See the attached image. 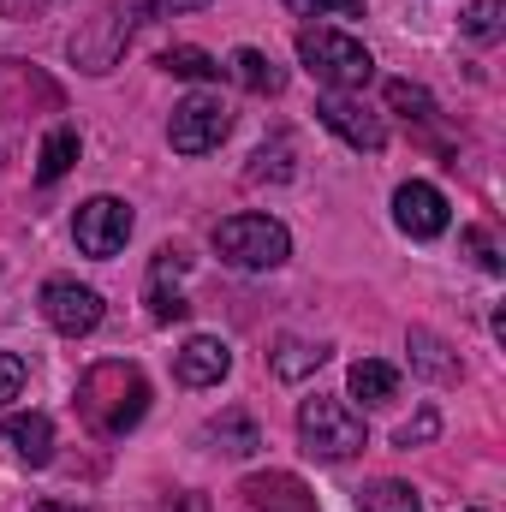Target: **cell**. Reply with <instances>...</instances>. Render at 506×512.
Instances as JSON below:
<instances>
[{"mask_svg":"<svg viewBox=\"0 0 506 512\" xmlns=\"http://www.w3.org/2000/svg\"><path fill=\"white\" fill-rule=\"evenodd\" d=\"M149 411V376L126 364V358H108V364H90L78 376V417L102 435V441H120L143 423Z\"/></svg>","mask_w":506,"mask_h":512,"instance_id":"obj_1","label":"cell"},{"mask_svg":"<svg viewBox=\"0 0 506 512\" xmlns=\"http://www.w3.org/2000/svg\"><path fill=\"white\" fill-rule=\"evenodd\" d=\"M298 60H304V72H310L316 84H328L334 96H352V90H364V84L376 78V54H370L358 36L322 30V24L298 36Z\"/></svg>","mask_w":506,"mask_h":512,"instance_id":"obj_2","label":"cell"},{"mask_svg":"<svg viewBox=\"0 0 506 512\" xmlns=\"http://www.w3.org/2000/svg\"><path fill=\"white\" fill-rule=\"evenodd\" d=\"M298 441H304L310 459L340 465V459L364 453V417L346 399H304L298 405Z\"/></svg>","mask_w":506,"mask_h":512,"instance_id":"obj_3","label":"cell"},{"mask_svg":"<svg viewBox=\"0 0 506 512\" xmlns=\"http://www.w3.org/2000/svg\"><path fill=\"white\" fill-rule=\"evenodd\" d=\"M215 251H221V262H233L245 274H268L292 256V233L274 215H233L215 227Z\"/></svg>","mask_w":506,"mask_h":512,"instance_id":"obj_4","label":"cell"},{"mask_svg":"<svg viewBox=\"0 0 506 512\" xmlns=\"http://www.w3.org/2000/svg\"><path fill=\"white\" fill-rule=\"evenodd\" d=\"M131 36H137V24L126 18V6H120V0H108L90 24H78V30H72V66H78V72H90V78H108V72L120 66V54H126Z\"/></svg>","mask_w":506,"mask_h":512,"instance_id":"obj_5","label":"cell"},{"mask_svg":"<svg viewBox=\"0 0 506 512\" xmlns=\"http://www.w3.org/2000/svg\"><path fill=\"white\" fill-rule=\"evenodd\" d=\"M227 131H233L227 102L209 96V90H191V96L173 108V120H167V143H173L179 155H209V149L227 143Z\"/></svg>","mask_w":506,"mask_h":512,"instance_id":"obj_6","label":"cell"},{"mask_svg":"<svg viewBox=\"0 0 506 512\" xmlns=\"http://www.w3.org/2000/svg\"><path fill=\"white\" fill-rule=\"evenodd\" d=\"M102 316H108V304H102V292H96V286H78V280H66V274L42 286V322H48L54 334L84 340V334H96V328H102Z\"/></svg>","mask_w":506,"mask_h":512,"instance_id":"obj_7","label":"cell"},{"mask_svg":"<svg viewBox=\"0 0 506 512\" xmlns=\"http://www.w3.org/2000/svg\"><path fill=\"white\" fill-rule=\"evenodd\" d=\"M72 239H78V251L84 256H120L131 239V203L120 197H90V203H78V215H72Z\"/></svg>","mask_w":506,"mask_h":512,"instance_id":"obj_8","label":"cell"},{"mask_svg":"<svg viewBox=\"0 0 506 512\" xmlns=\"http://www.w3.org/2000/svg\"><path fill=\"white\" fill-rule=\"evenodd\" d=\"M185 262H191V256L173 251V245H167V251H155V262H149V280H143V304H149V322H161V328L191 316V298L179 292V274H185Z\"/></svg>","mask_w":506,"mask_h":512,"instance_id":"obj_9","label":"cell"},{"mask_svg":"<svg viewBox=\"0 0 506 512\" xmlns=\"http://www.w3.org/2000/svg\"><path fill=\"white\" fill-rule=\"evenodd\" d=\"M316 120L334 131L340 143H352V149H364V155H376L381 143H387V126H381L376 114L364 108V102H352V96H316Z\"/></svg>","mask_w":506,"mask_h":512,"instance_id":"obj_10","label":"cell"},{"mask_svg":"<svg viewBox=\"0 0 506 512\" xmlns=\"http://www.w3.org/2000/svg\"><path fill=\"white\" fill-rule=\"evenodd\" d=\"M393 221L405 239H441L447 233V197L429 185V179H411L393 191Z\"/></svg>","mask_w":506,"mask_h":512,"instance_id":"obj_11","label":"cell"},{"mask_svg":"<svg viewBox=\"0 0 506 512\" xmlns=\"http://www.w3.org/2000/svg\"><path fill=\"white\" fill-rule=\"evenodd\" d=\"M239 495H245L251 512H316V495L292 471H256V477L239 483Z\"/></svg>","mask_w":506,"mask_h":512,"instance_id":"obj_12","label":"cell"},{"mask_svg":"<svg viewBox=\"0 0 506 512\" xmlns=\"http://www.w3.org/2000/svg\"><path fill=\"white\" fill-rule=\"evenodd\" d=\"M227 370H233V346L215 340V334H197V340H185V346L173 352V376L185 387H215Z\"/></svg>","mask_w":506,"mask_h":512,"instance_id":"obj_13","label":"cell"},{"mask_svg":"<svg viewBox=\"0 0 506 512\" xmlns=\"http://www.w3.org/2000/svg\"><path fill=\"white\" fill-rule=\"evenodd\" d=\"M6 447L24 465H48L54 459V417L48 411H12L6 417Z\"/></svg>","mask_w":506,"mask_h":512,"instance_id":"obj_14","label":"cell"},{"mask_svg":"<svg viewBox=\"0 0 506 512\" xmlns=\"http://www.w3.org/2000/svg\"><path fill=\"white\" fill-rule=\"evenodd\" d=\"M221 72H233V84L251 90V96H280V90H286V72H280L262 48H233V60H227Z\"/></svg>","mask_w":506,"mask_h":512,"instance_id":"obj_15","label":"cell"},{"mask_svg":"<svg viewBox=\"0 0 506 512\" xmlns=\"http://www.w3.org/2000/svg\"><path fill=\"white\" fill-rule=\"evenodd\" d=\"M328 364V346L322 340H298V334H286L274 352H268V370L280 376V382H304V376H316Z\"/></svg>","mask_w":506,"mask_h":512,"instance_id":"obj_16","label":"cell"},{"mask_svg":"<svg viewBox=\"0 0 506 512\" xmlns=\"http://www.w3.org/2000/svg\"><path fill=\"white\" fill-rule=\"evenodd\" d=\"M405 352H411V370H417V376H429V382H459V358L447 352L441 334L411 328V334H405Z\"/></svg>","mask_w":506,"mask_h":512,"instance_id":"obj_17","label":"cell"},{"mask_svg":"<svg viewBox=\"0 0 506 512\" xmlns=\"http://www.w3.org/2000/svg\"><path fill=\"white\" fill-rule=\"evenodd\" d=\"M203 441H209L215 453H227V459H245V453L262 447V435H256V423L245 417V411H221V417H209V423H203Z\"/></svg>","mask_w":506,"mask_h":512,"instance_id":"obj_18","label":"cell"},{"mask_svg":"<svg viewBox=\"0 0 506 512\" xmlns=\"http://www.w3.org/2000/svg\"><path fill=\"white\" fill-rule=\"evenodd\" d=\"M78 126H54L48 137H42V155H36V179L42 185H54V179H66L72 167H78Z\"/></svg>","mask_w":506,"mask_h":512,"instance_id":"obj_19","label":"cell"},{"mask_svg":"<svg viewBox=\"0 0 506 512\" xmlns=\"http://www.w3.org/2000/svg\"><path fill=\"white\" fill-rule=\"evenodd\" d=\"M346 382H352V399H364V405H387V399L399 393V370L381 364V358H358Z\"/></svg>","mask_w":506,"mask_h":512,"instance_id":"obj_20","label":"cell"},{"mask_svg":"<svg viewBox=\"0 0 506 512\" xmlns=\"http://www.w3.org/2000/svg\"><path fill=\"white\" fill-rule=\"evenodd\" d=\"M155 66H161V72H173V78H191V84L221 78V60H215V54H203V48H191V42L161 48V60H155Z\"/></svg>","mask_w":506,"mask_h":512,"instance_id":"obj_21","label":"cell"},{"mask_svg":"<svg viewBox=\"0 0 506 512\" xmlns=\"http://www.w3.org/2000/svg\"><path fill=\"white\" fill-rule=\"evenodd\" d=\"M358 512H423V501H417L411 483L381 477V483H370V489H358Z\"/></svg>","mask_w":506,"mask_h":512,"instance_id":"obj_22","label":"cell"},{"mask_svg":"<svg viewBox=\"0 0 506 512\" xmlns=\"http://www.w3.org/2000/svg\"><path fill=\"white\" fill-rule=\"evenodd\" d=\"M459 30L471 36V42H501V30H506V0H471L465 6V18H459Z\"/></svg>","mask_w":506,"mask_h":512,"instance_id":"obj_23","label":"cell"},{"mask_svg":"<svg viewBox=\"0 0 506 512\" xmlns=\"http://www.w3.org/2000/svg\"><path fill=\"white\" fill-rule=\"evenodd\" d=\"M245 179H251V185H262V179H292V137L262 143L251 155V167H245Z\"/></svg>","mask_w":506,"mask_h":512,"instance_id":"obj_24","label":"cell"},{"mask_svg":"<svg viewBox=\"0 0 506 512\" xmlns=\"http://www.w3.org/2000/svg\"><path fill=\"white\" fill-rule=\"evenodd\" d=\"M387 108L405 114V120H435V96L423 84H411V78H393L387 84Z\"/></svg>","mask_w":506,"mask_h":512,"instance_id":"obj_25","label":"cell"},{"mask_svg":"<svg viewBox=\"0 0 506 512\" xmlns=\"http://www.w3.org/2000/svg\"><path fill=\"white\" fill-rule=\"evenodd\" d=\"M131 24H149V18H173V12H191V6H209V0H120Z\"/></svg>","mask_w":506,"mask_h":512,"instance_id":"obj_26","label":"cell"},{"mask_svg":"<svg viewBox=\"0 0 506 512\" xmlns=\"http://www.w3.org/2000/svg\"><path fill=\"white\" fill-rule=\"evenodd\" d=\"M435 435H441V417H435V405H423L411 423H399V435H393V441L411 453V447H423V441H435Z\"/></svg>","mask_w":506,"mask_h":512,"instance_id":"obj_27","label":"cell"},{"mask_svg":"<svg viewBox=\"0 0 506 512\" xmlns=\"http://www.w3.org/2000/svg\"><path fill=\"white\" fill-rule=\"evenodd\" d=\"M292 12L304 18H322V12H346V18H364V0H286Z\"/></svg>","mask_w":506,"mask_h":512,"instance_id":"obj_28","label":"cell"},{"mask_svg":"<svg viewBox=\"0 0 506 512\" xmlns=\"http://www.w3.org/2000/svg\"><path fill=\"white\" fill-rule=\"evenodd\" d=\"M24 393V358L18 352H0V405Z\"/></svg>","mask_w":506,"mask_h":512,"instance_id":"obj_29","label":"cell"},{"mask_svg":"<svg viewBox=\"0 0 506 512\" xmlns=\"http://www.w3.org/2000/svg\"><path fill=\"white\" fill-rule=\"evenodd\" d=\"M465 245H471V251H477V262H483V268H489V274H501L506 262H501V251H495V239H489V233H483V227H471V233H465Z\"/></svg>","mask_w":506,"mask_h":512,"instance_id":"obj_30","label":"cell"},{"mask_svg":"<svg viewBox=\"0 0 506 512\" xmlns=\"http://www.w3.org/2000/svg\"><path fill=\"white\" fill-rule=\"evenodd\" d=\"M161 512H215V507H209L203 495H191V489H185V495H167V507H161Z\"/></svg>","mask_w":506,"mask_h":512,"instance_id":"obj_31","label":"cell"},{"mask_svg":"<svg viewBox=\"0 0 506 512\" xmlns=\"http://www.w3.org/2000/svg\"><path fill=\"white\" fill-rule=\"evenodd\" d=\"M36 6H42V0H0V12H6V18H30Z\"/></svg>","mask_w":506,"mask_h":512,"instance_id":"obj_32","label":"cell"},{"mask_svg":"<svg viewBox=\"0 0 506 512\" xmlns=\"http://www.w3.org/2000/svg\"><path fill=\"white\" fill-rule=\"evenodd\" d=\"M30 512H84V507H66V501H36Z\"/></svg>","mask_w":506,"mask_h":512,"instance_id":"obj_33","label":"cell"}]
</instances>
